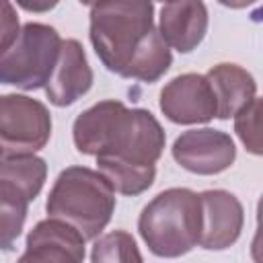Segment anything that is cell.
<instances>
[{"label": "cell", "mask_w": 263, "mask_h": 263, "mask_svg": "<svg viewBox=\"0 0 263 263\" xmlns=\"http://www.w3.org/2000/svg\"><path fill=\"white\" fill-rule=\"evenodd\" d=\"M90 43L109 72L156 82L173 64L171 49L154 27L152 2H99L90 6Z\"/></svg>", "instance_id": "6da1fadb"}, {"label": "cell", "mask_w": 263, "mask_h": 263, "mask_svg": "<svg viewBox=\"0 0 263 263\" xmlns=\"http://www.w3.org/2000/svg\"><path fill=\"white\" fill-rule=\"evenodd\" d=\"M72 136L82 154L144 168L156 166L166 140L150 111L129 109L113 99L82 111L72 125Z\"/></svg>", "instance_id": "7a4b0ae2"}, {"label": "cell", "mask_w": 263, "mask_h": 263, "mask_svg": "<svg viewBox=\"0 0 263 263\" xmlns=\"http://www.w3.org/2000/svg\"><path fill=\"white\" fill-rule=\"evenodd\" d=\"M45 210L51 220H60L78 230L84 240H92L115 212V191L99 171L68 166L58 175Z\"/></svg>", "instance_id": "3957f363"}, {"label": "cell", "mask_w": 263, "mask_h": 263, "mask_svg": "<svg viewBox=\"0 0 263 263\" xmlns=\"http://www.w3.org/2000/svg\"><path fill=\"white\" fill-rule=\"evenodd\" d=\"M138 230L150 253L164 259L187 255L199 245L201 201L199 193L173 187L158 193L140 214Z\"/></svg>", "instance_id": "277c9868"}, {"label": "cell", "mask_w": 263, "mask_h": 263, "mask_svg": "<svg viewBox=\"0 0 263 263\" xmlns=\"http://www.w3.org/2000/svg\"><path fill=\"white\" fill-rule=\"evenodd\" d=\"M60 33L43 23L21 27L14 43L0 55V82L21 90L43 88L60 55Z\"/></svg>", "instance_id": "5b68a950"}, {"label": "cell", "mask_w": 263, "mask_h": 263, "mask_svg": "<svg viewBox=\"0 0 263 263\" xmlns=\"http://www.w3.org/2000/svg\"><path fill=\"white\" fill-rule=\"evenodd\" d=\"M51 136L49 109L27 95H0V150L4 156L35 154Z\"/></svg>", "instance_id": "8992f818"}, {"label": "cell", "mask_w": 263, "mask_h": 263, "mask_svg": "<svg viewBox=\"0 0 263 263\" xmlns=\"http://www.w3.org/2000/svg\"><path fill=\"white\" fill-rule=\"evenodd\" d=\"M173 158L189 173L218 175L232 166L236 148L226 132L197 127L183 132L173 144Z\"/></svg>", "instance_id": "52a82bcc"}, {"label": "cell", "mask_w": 263, "mask_h": 263, "mask_svg": "<svg viewBox=\"0 0 263 263\" xmlns=\"http://www.w3.org/2000/svg\"><path fill=\"white\" fill-rule=\"evenodd\" d=\"M160 111L181 125L208 123L216 117V99L210 82L201 74H181L160 90Z\"/></svg>", "instance_id": "ba28073f"}, {"label": "cell", "mask_w": 263, "mask_h": 263, "mask_svg": "<svg viewBox=\"0 0 263 263\" xmlns=\"http://www.w3.org/2000/svg\"><path fill=\"white\" fill-rule=\"evenodd\" d=\"M201 201V234L199 245L208 251H224L232 247L242 230L245 212L236 195L224 189H208L199 193Z\"/></svg>", "instance_id": "9c48e42d"}, {"label": "cell", "mask_w": 263, "mask_h": 263, "mask_svg": "<svg viewBox=\"0 0 263 263\" xmlns=\"http://www.w3.org/2000/svg\"><path fill=\"white\" fill-rule=\"evenodd\" d=\"M84 238L60 220H41L27 236L25 253L16 263H82Z\"/></svg>", "instance_id": "30bf717a"}, {"label": "cell", "mask_w": 263, "mask_h": 263, "mask_svg": "<svg viewBox=\"0 0 263 263\" xmlns=\"http://www.w3.org/2000/svg\"><path fill=\"white\" fill-rule=\"evenodd\" d=\"M92 86V70L84 47L76 39H62L55 68L45 84V95L55 107H68L84 97Z\"/></svg>", "instance_id": "8fae6325"}, {"label": "cell", "mask_w": 263, "mask_h": 263, "mask_svg": "<svg viewBox=\"0 0 263 263\" xmlns=\"http://www.w3.org/2000/svg\"><path fill=\"white\" fill-rule=\"evenodd\" d=\"M205 31L208 8L203 2H168L160 8L158 33L166 47L189 53L203 41Z\"/></svg>", "instance_id": "7c38bea8"}, {"label": "cell", "mask_w": 263, "mask_h": 263, "mask_svg": "<svg viewBox=\"0 0 263 263\" xmlns=\"http://www.w3.org/2000/svg\"><path fill=\"white\" fill-rule=\"evenodd\" d=\"M205 80L212 86L216 99V117L230 119L242 107H247L257 97V82L245 68L236 64H218L208 74Z\"/></svg>", "instance_id": "4fadbf2b"}, {"label": "cell", "mask_w": 263, "mask_h": 263, "mask_svg": "<svg viewBox=\"0 0 263 263\" xmlns=\"http://www.w3.org/2000/svg\"><path fill=\"white\" fill-rule=\"evenodd\" d=\"M47 177V164L35 154L6 156L0 164V181H6L21 189L29 201H33Z\"/></svg>", "instance_id": "5bb4252c"}, {"label": "cell", "mask_w": 263, "mask_h": 263, "mask_svg": "<svg viewBox=\"0 0 263 263\" xmlns=\"http://www.w3.org/2000/svg\"><path fill=\"white\" fill-rule=\"evenodd\" d=\"M29 203L21 189L0 181V251H12L25 226Z\"/></svg>", "instance_id": "9a60e30c"}, {"label": "cell", "mask_w": 263, "mask_h": 263, "mask_svg": "<svg viewBox=\"0 0 263 263\" xmlns=\"http://www.w3.org/2000/svg\"><path fill=\"white\" fill-rule=\"evenodd\" d=\"M99 173L107 179L111 189L121 195H140L144 193L156 177V166H132L125 162L109 160V158H97Z\"/></svg>", "instance_id": "2e32d148"}, {"label": "cell", "mask_w": 263, "mask_h": 263, "mask_svg": "<svg viewBox=\"0 0 263 263\" xmlns=\"http://www.w3.org/2000/svg\"><path fill=\"white\" fill-rule=\"evenodd\" d=\"M90 261L92 263H142V255L129 232L113 230L95 240Z\"/></svg>", "instance_id": "e0dca14e"}, {"label": "cell", "mask_w": 263, "mask_h": 263, "mask_svg": "<svg viewBox=\"0 0 263 263\" xmlns=\"http://www.w3.org/2000/svg\"><path fill=\"white\" fill-rule=\"evenodd\" d=\"M261 99H253L234 115V132L251 154H261Z\"/></svg>", "instance_id": "ac0fdd59"}, {"label": "cell", "mask_w": 263, "mask_h": 263, "mask_svg": "<svg viewBox=\"0 0 263 263\" xmlns=\"http://www.w3.org/2000/svg\"><path fill=\"white\" fill-rule=\"evenodd\" d=\"M18 31L21 25H18L16 8L10 2L0 0V55L14 43Z\"/></svg>", "instance_id": "d6986e66"}, {"label": "cell", "mask_w": 263, "mask_h": 263, "mask_svg": "<svg viewBox=\"0 0 263 263\" xmlns=\"http://www.w3.org/2000/svg\"><path fill=\"white\" fill-rule=\"evenodd\" d=\"M4 158H6V156H4V152L0 150V164H2V160H4Z\"/></svg>", "instance_id": "ffe728a7"}]
</instances>
